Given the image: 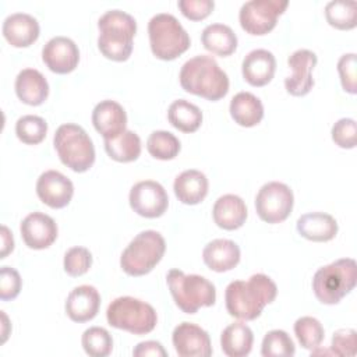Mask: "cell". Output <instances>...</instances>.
I'll list each match as a JSON object with an SVG mask.
<instances>
[{
    "label": "cell",
    "instance_id": "obj_1",
    "mask_svg": "<svg viewBox=\"0 0 357 357\" xmlns=\"http://www.w3.org/2000/svg\"><path fill=\"white\" fill-rule=\"evenodd\" d=\"M278 294L276 283L264 273H254L247 280H233L225 290L227 312L241 321H254Z\"/></svg>",
    "mask_w": 357,
    "mask_h": 357
},
{
    "label": "cell",
    "instance_id": "obj_2",
    "mask_svg": "<svg viewBox=\"0 0 357 357\" xmlns=\"http://www.w3.org/2000/svg\"><path fill=\"white\" fill-rule=\"evenodd\" d=\"M181 88L208 100H219L229 92V77L211 56L198 54L187 60L180 70Z\"/></svg>",
    "mask_w": 357,
    "mask_h": 357
},
{
    "label": "cell",
    "instance_id": "obj_3",
    "mask_svg": "<svg viewBox=\"0 0 357 357\" xmlns=\"http://www.w3.org/2000/svg\"><path fill=\"white\" fill-rule=\"evenodd\" d=\"M98 28V47L100 53L113 61L128 60L137 32L135 18L123 10H109L100 15Z\"/></svg>",
    "mask_w": 357,
    "mask_h": 357
},
{
    "label": "cell",
    "instance_id": "obj_4",
    "mask_svg": "<svg viewBox=\"0 0 357 357\" xmlns=\"http://www.w3.org/2000/svg\"><path fill=\"white\" fill-rule=\"evenodd\" d=\"M357 264L353 258H340L321 266L312 278V290L319 303L333 305L356 286Z\"/></svg>",
    "mask_w": 357,
    "mask_h": 357
},
{
    "label": "cell",
    "instance_id": "obj_5",
    "mask_svg": "<svg viewBox=\"0 0 357 357\" xmlns=\"http://www.w3.org/2000/svg\"><path fill=\"white\" fill-rule=\"evenodd\" d=\"M166 282L176 305L185 314H195L201 307H211L216 301L213 283L201 275L170 269Z\"/></svg>",
    "mask_w": 357,
    "mask_h": 357
},
{
    "label": "cell",
    "instance_id": "obj_6",
    "mask_svg": "<svg viewBox=\"0 0 357 357\" xmlns=\"http://www.w3.org/2000/svg\"><path fill=\"white\" fill-rule=\"evenodd\" d=\"M54 149L63 165L73 172L84 173L95 162V146L88 132L78 124H61L53 137Z\"/></svg>",
    "mask_w": 357,
    "mask_h": 357
},
{
    "label": "cell",
    "instance_id": "obj_7",
    "mask_svg": "<svg viewBox=\"0 0 357 357\" xmlns=\"http://www.w3.org/2000/svg\"><path fill=\"white\" fill-rule=\"evenodd\" d=\"M149 45L153 56L174 60L190 47V36L180 21L169 13L155 14L148 22Z\"/></svg>",
    "mask_w": 357,
    "mask_h": 357
},
{
    "label": "cell",
    "instance_id": "obj_8",
    "mask_svg": "<svg viewBox=\"0 0 357 357\" xmlns=\"http://www.w3.org/2000/svg\"><path fill=\"white\" fill-rule=\"evenodd\" d=\"M165 251L163 236L156 230H144L124 248L120 257V266L130 276L146 275L160 262Z\"/></svg>",
    "mask_w": 357,
    "mask_h": 357
},
{
    "label": "cell",
    "instance_id": "obj_9",
    "mask_svg": "<svg viewBox=\"0 0 357 357\" xmlns=\"http://www.w3.org/2000/svg\"><path fill=\"white\" fill-rule=\"evenodd\" d=\"M107 324L134 335H145L155 329L158 315L155 308L131 296L114 298L106 310Z\"/></svg>",
    "mask_w": 357,
    "mask_h": 357
},
{
    "label": "cell",
    "instance_id": "obj_10",
    "mask_svg": "<svg viewBox=\"0 0 357 357\" xmlns=\"http://www.w3.org/2000/svg\"><path fill=\"white\" fill-rule=\"evenodd\" d=\"M291 188L280 181L264 184L255 197V209L261 220L275 225L286 220L293 211Z\"/></svg>",
    "mask_w": 357,
    "mask_h": 357
},
{
    "label": "cell",
    "instance_id": "obj_11",
    "mask_svg": "<svg viewBox=\"0 0 357 357\" xmlns=\"http://www.w3.org/2000/svg\"><path fill=\"white\" fill-rule=\"evenodd\" d=\"M287 0H250L245 1L238 13L241 28L250 35H265L278 22V17L287 8Z\"/></svg>",
    "mask_w": 357,
    "mask_h": 357
},
{
    "label": "cell",
    "instance_id": "obj_12",
    "mask_svg": "<svg viewBox=\"0 0 357 357\" xmlns=\"http://www.w3.org/2000/svg\"><path fill=\"white\" fill-rule=\"evenodd\" d=\"M131 209L148 219L162 216L169 206V197L163 185L153 180H142L135 183L128 195Z\"/></svg>",
    "mask_w": 357,
    "mask_h": 357
},
{
    "label": "cell",
    "instance_id": "obj_13",
    "mask_svg": "<svg viewBox=\"0 0 357 357\" xmlns=\"http://www.w3.org/2000/svg\"><path fill=\"white\" fill-rule=\"evenodd\" d=\"M317 61V54L308 49H297L289 56L287 64L293 73L284 78V88L290 95L304 96L312 89V70Z\"/></svg>",
    "mask_w": 357,
    "mask_h": 357
},
{
    "label": "cell",
    "instance_id": "obj_14",
    "mask_svg": "<svg viewBox=\"0 0 357 357\" xmlns=\"http://www.w3.org/2000/svg\"><path fill=\"white\" fill-rule=\"evenodd\" d=\"M172 342L180 357H209L212 354L208 332L192 322L178 324L173 329Z\"/></svg>",
    "mask_w": 357,
    "mask_h": 357
},
{
    "label": "cell",
    "instance_id": "obj_15",
    "mask_svg": "<svg viewBox=\"0 0 357 357\" xmlns=\"http://www.w3.org/2000/svg\"><path fill=\"white\" fill-rule=\"evenodd\" d=\"M42 60L56 74H68L75 70L79 61V49L67 36H54L42 49Z\"/></svg>",
    "mask_w": 357,
    "mask_h": 357
},
{
    "label": "cell",
    "instance_id": "obj_16",
    "mask_svg": "<svg viewBox=\"0 0 357 357\" xmlns=\"http://www.w3.org/2000/svg\"><path fill=\"white\" fill-rule=\"evenodd\" d=\"M36 194L45 205L53 209H60L70 204L74 195V185L63 173L57 170H46L36 181Z\"/></svg>",
    "mask_w": 357,
    "mask_h": 357
},
{
    "label": "cell",
    "instance_id": "obj_17",
    "mask_svg": "<svg viewBox=\"0 0 357 357\" xmlns=\"http://www.w3.org/2000/svg\"><path fill=\"white\" fill-rule=\"evenodd\" d=\"M20 231L24 243L32 250H45L50 247L57 238V225L54 219L43 212H32L26 215Z\"/></svg>",
    "mask_w": 357,
    "mask_h": 357
},
{
    "label": "cell",
    "instance_id": "obj_18",
    "mask_svg": "<svg viewBox=\"0 0 357 357\" xmlns=\"http://www.w3.org/2000/svg\"><path fill=\"white\" fill-rule=\"evenodd\" d=\"M92 124L105 139H114L126 131L127 113L119 102L105 99L93 107Z\"/></svg>",
    "mask_w": 357,
    "mask_h": 357
},
{
    "label": "cell",
    "instance_id": "obj_19",
    "mask_svg": "<svg viewBox=\"0 0 357 357\" xmlns=\"http://www.w3.org/2000/svg\"><path fill=\"white\" fill-rule=\"evenodd\" d=\"M100 307V294L96 287L91 284H81L74 287L66 300L67 317L78 324L91 321L96 317Z\"/></svg>",
    "mask_w": 357,
    "mask_h": 357
},
{
    "label": "cell",
    "instance_id": "obj_20",
    "mask_svg": "<svg viewBox=\"0 0 357 357\" xmlns=\"http://www.w3.org/2000/svg\"><path fill=\"white\" fill-rule=\"evenodd\" d=\"M3 36L14 47H28L39 38L38 20L26 13H13L6 17L1 26Z\"/></svg>",
    "mask_w": 357,
    "mask_h": 357
},
{
    "label": "cell",
    "instance_id": "obj_21",
    "mask_svg": "<svg viewBox=\"0 0 357 357\" xmlns=\"http://www.w3.org/2000/svg\"><path fill=\"white\" fill-rule=\"evenodd\" d=\"M276 71V59L266 49H254L245 54L241 63L243 78L252 86L269 84Z\"/></svg>",
    "mask_w": 357,
    "mask_h": 357
},
{
    "label": "cell",
    "instance_id": "obj_22",
    "mask_svg": "<svg viewBox=\"0 0 357 357\" xmlns=\"http://www.w3.org/2000/svg\"><path fill=\"white\" fill-rule=\"evenodd\" d=\"M296 227L301 237L315 243H324L335 238L339 229L336 219L326 212L304 213L297 219Z\"/></svg>",
    "mask_w": 357,
    "mask_h": 357
},
{
    "label": "cell",
    "instance_id": "obj_23",
    "mask_svg": "<svg viewBox=\"0 0 357 357\" xmlns=\"http://www.w3.org/2000/svg\"><path fill=\"white\" fill-rule=\"evenodd\" d=\"M247 213L245 202L236 194L219 197L212 208L213 222L225 230L240 229L245 223Z\"/></svg>",
    "mask_w": 357,
    "mask_h": 357
},
{
    "label": "cell",
    "instance_id": "obj_24",
    "mask_svg": "<svg viewBox=\"0 0 357 357\" xmlns=\"http://www.w3.org/2000/svg\"><path fill=\"white\" fill-rule=\"evenodd\" d=\"M205 265L215 272H227L240 262V247L229 238L209 241L202 250Z\"/></svg>",
    "mask_w": 357,
    "mask_h": 357
},
{
    "label": "cell",
    "instance_id": "obj_25",
    "mask_svg": "<svg viewBox=\"0 0 357 357\" xmlns=\"http://www.w3.org/2000/svg\"><path fill=\"white\" fill-rule=\"evenodd\" d=\"M15 93L22 103L39 106L49 95L47 79L35 68H24L15 78Z\"/></svg>",
    "mask_w": 357,
    "mask_h": 357
},
{
    "label": "cell",
    "instance_id": "obj_26",
    "mask_svg": "<svg viewBox=\"0 0 357 357\" xmlns=\"http://www.w3.org/2000/svg\"><path fill=\"white\" fill-rule=\"evenodd\" d=\"M209 183L206 176L197 170L188 169L181 172L173 183V190L177 199L185 205H197L208 194Z\"/></svg>",
    "mask_w": 357,
    "mask_h": 357
},
{
    "label": "cell",
    "instance_id": "obj_27",
    "mask_svg": "<svg viewBox=\"0 0 357 357\" xmlns=\"http://www.w3.org/2000/svg\"><path fill=\"white\" fill-rule=\"evenodd\" d=\"M230 116L241 127H254L264 117V105L251 92H238L230 100Z\"/></svg>",
    "mask_w": 357,
    "mask_h": 357
},
{
    "label": "cell",
    "instance_id": "obj_28",
    "mask_svg": "<svg viewBox=\"0 0 357 357\" xmlns=\"http://www.w3.org/2000/svg\"><path fill=\"white\" fill-rule=\"evenodd\" d=\"M201 42L204 47L216 56H230L237 49V35L225 24H209L201 33Z\"/></svg>",
    "mask_w": 357,
    "mask_h": 357
},
{
    "label": "cell",
    "instance_id": "obj_29",
    "mask_svg": "<svg viewBox=\"0 0 357 357\" xmlns=\"http://www.w3.org/2000/svg\"><path fill=\"white\" fill-rule=\"evenodd\" d=\"M254 343V335L248 325L234 322L226 326L220 335V346L229 357L248 356Z\"/></svg>",
    "mask_w": 357,
    "mask_h": 357
},
{
    "label": "cell",
    "instance_id": "obj_30",
    "mask_svg": "<svg viewBox=\"0 0 357 357\" xmlns=\"http://www.w3.org/2000/svg\"><path fill=\"white\" fill-rule=\"evenodd\" d=\"M167 119L178 131L194 132L202 124V112L197 105L185 99H177L169 106Z\"/></svg>",
    "mask_w": 357,
    "mask_h": 357
},
{
    "label": "cell",
    "instance_id": "obj_31",
    "mask_svg": "<svg viewBox=\"0 0 357 357\" xmlns=\"http://www.w3.org/2000/svg\"><path fill=\"white\" fill-rule=\"evenodd\" d=\"M105 151L116 162H132L141 155V139L137 132L126 130L114 139H105Z\"/></svg>",
    "mask_w": 357,
    "mask_h": 357
},
{
    "label": "cell",
    "instance_id": "obj_32",
    "mask_svg": "<svg viewBox=\"0 0 357 357\" xmlns=\"http://www.w3.org/2000/svg\"><path fill=\"white\" fill-rule=\"evenodd\" d=\"M325 17L328 24L336 29H353L357 24V3L332 0L325 6Z\"/></svg>",
    "mask_w": 357,
    "mask_h": 357
},
{
    "label": "cell",
    "instance_id": "obj_33",
    "mask_svg": "<svg viewBox=\"0 0 357 357\" xmlns=\"http://www.w3.org/2000/svg\"><path fill=\"white\" fill-rule=\"evenodd\" d=\"M181 144L178 138L170 131L158 130L149 134L146 139V149L151 156L159 160L174 159L180 152Z\"/></svg>",
    "mask_w": 357,
    "mask_h": 357
},
{
    "label": "cell",
    "instance_id": "obj_34",
    "mask_svg": "<svg viewBox=\"0 0 357 357\" xmlns=\"http://www.w3.org/2000/svg\"><path fill=\"white\" fill-rule=\"evenodd\" d=\"M294 335L303 349H318L325 337L322 324L314 317H301L294 322Z\"/></svg>",
    "mask_w": 357,
    "mask_h": 357
},
{
    "label": "cell",
    "instance_id": "obj_35",
    "mask_svg": "<svg viewBox=\"0 0 357 357\" xmlns=\"http://www.w3.org/2000/svg\"><path fill=\"white\" fill-rule=\"evenodd\" d=\"M84 351L91 357H106L112 353L113 337L100 326H91L85 329L81 337Z\"/></svg>",
    "mask_w": 357,
    "mask_h": 357
},
{
    "label": "cell",
    "instance_id": "obj_36",
    "mask_svg": "<svg viewBox=\"0 0 357 357\" xmlns=\"http://www.w3.org/2000/svg\"><path fill=\"white\" fill-rule=\"evenodd\" d=\"M47 132V123L40 116L25 114L15 123V134L18 139L26 145L42 142Z\"/></svg>",
    "mask_w": 357,
    "mask_h": 357
},
{
    "label": "cell",
    "instance_id": "obj_37",
    "mask_svg": "<svg viewBox=\"0 0 357 357\" xmlns=\"http://www.w3.org/2000/svg\"><path fill=\"white\" fill-rule=\"evenodd\" d=\"M296 353V346L287 332L282 329L269 331L261 344V354L264 357H291Z\"/></svg>",
    "mask_w": 357,
    "mask_h": 357
},
{
    "label": "cell",
    "instance_id": "obj_38",
    "mask_svg": "<svg viewBox=\"0 0 357 357\" xmlns=\"http://www.w3.org/2000/svg\"><path fill=\"white\" fill-rule=\"evenodd\" d=\"M64 271L67 275L77 278L86 273L92 265V254L85 247H71L64 254Z\"/></svg>",
    "mask_w": 357,
    "mask_h": 357
},
{
    "label": "cell",
    "instance_id": "obj_39",
    "mask_svg": "<svg viewBox=\"0 0 357 357\" xmlns=\"http://www.w3.org/2000/svg\"><path fill=\"white\" fill-rule=\"evenodd\" d=\"M333 142L344 149H351L357 144V124L354 119L343 117L337 120L332 127Z\"/></svg>",
    "mask_w": 357,
    "mask_h": 357
},
{
    "label": "cell",
    "instance_id": "obj_40",
    "mask_svg": "<svg viewBox=\"0 0 357 357\" xmlns=\"http://www.w3.org/2000/svg\"><path fill=\"white\" fill-rule=\"evenodd\" d=\"M337 73L342 88L354 95L357 92V57L356 53H346L337 61Z\"/></svg>",
    "mask_w": 357,
    "mask_h": 357
},
{
    "label": "cell",
    "instance_id": "obj_41",
    "mask_svg": "<svg viewBox=\"0 0 357 357\" xmlns=\"http://www.w3.org/2000/svg\"><path fill=\"white\" fill-rule=\"evenodd\" d=\"M331 350L335 356L353 357L357 351V332L351 328L337 329L332 336Z\"/></svg>",
    "mask_w": 357,
    "mask_h": 357
},
{
    "label": "cell",
    "instance_id": "obj_42",
    "mask_svg": "<svg viewBox=\"0 0 357 357\" xmlns=\"http://www.w3.org/2000/svg\"><path fill=\"white\" fill-rule=\"evenodd\" d=\"M22 287V279L17 269L11 266H1L0 271V298L3 301L14 300Z\"/></svg>",
    "mask_w": 357,
    "mask_h": 357
},
{
    "label": "cell",
    "instance_id": "obj_43",
    "mask_svg": "<svg viewBox=\"0 0 357 357\" xmlns=\"http://www.w3.org/2000/svg\"><path fill=\"white\" fill-rule=\"evenodd\" d=\"M177 6L184 17L192 21H199L206 18L212 13L215 7V1L213 0H178Z\"/></svg>",
    "mask_w": 357,
    "mask_h": 357
},
{
    "label": "cell",
    "instance_id": "obj_44",
    "mask_svg": "<svg viewBox=\"0 0 357 357\" xmlns=\"http://www.w3.org/2000/svg\"><path fill=\"white\" fill-rule=\"evenodd\" d=\"M132 354L135 357H166L167 351L163 349L162 343L156 342V340H146V342H141L135 346V349L132 350Z\"/></svg>",
    "mask_w": 357,
    "mask_h": 357
},
{
    "label": "cell",
    "instance_id": "obj_45",
    "mask_svg": "<svg viewBox=\"0 0 357 357\" xmlns=\"http://www.w3.org/2000/svg\"><path fill=\"white\" fill-rule=\"evenodd\" d=\"M13 250H14L13 233L10 231V229L6 225H3L1 226V254H0V258L4 259Z\"/></svg>",
    "mask_w": 357,
    "mask_h": 357
},
{
    "label": "cell",
    "instance_id": "obj_46",
    "mask_svg": "<svg viewBox=\"0 0 357 357\" xmlns=\"http://www.w3.org/2000/svg\"><path fill=\"white\" fill-rule=\"evenodd\" d=\"M1 318H3V332H1L3 339H1V342L4 343V342L7 340V336H8V331L6 329V328H7V324H8V318H7V315L4 314V311H1Z\"/></svg>",
    "mask_w": 357,
    "mask_h": 357
}]
</instances>
